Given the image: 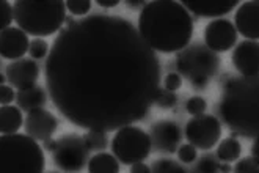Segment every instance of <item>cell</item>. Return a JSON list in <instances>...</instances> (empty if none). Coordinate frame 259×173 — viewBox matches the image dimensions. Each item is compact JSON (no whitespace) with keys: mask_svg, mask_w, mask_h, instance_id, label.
I'll return each mask as SVG.
<instances>
[{"mask_svg":"<svg viewBox=\"0 0 259 173\" xmlns=\"http://www.w3.org/2000/svg\"><path fill=\"white\" fill-rule=\"evenodd\" d=\"M46 173H58V171H46Z\"/></svg>","mask_w":259,"mask_h":173,"instance_id":"obj_40","label":"cell"},{"mask_svg":"<svg viewBox=\"0 0 259 173\" xmlns=\"http://www.w3.org/2000/svg\"><path fill=\"white\" fill-rule=\"evenodd\" d=\"M219 170H220V173H231V171H233L231 165L228 164V162H222V164L219 165Z\"/></svg>","mask_w":259,"mask_h":173,"instance_id":"obj_39","label":"cell"},{"mask_svg":"<svg viewBox=\"0 0 259 173\" xmlns=\"http://www.w3.org/2000/svg\"><path fill=\"white\" fill-rule=\"evenodd\" d=\"M58 129V120L49 110L36 109L28 112L24 121V131L27 135L35 139L36 142H44L52 139L55 131Z\"/></svg>","mask_w":259,"mask_h":173,"instance_id":"obj_13","label":"cell"},{"mask_svg":"<svg viewBox=\"0 0 259 173\" xmlns=\"http://www.w3.org/2000/svg\"><path fill=\"white\" fill-rule=\"evenodd\" d=\"M112 154L123 165H134L143 162L152 151L149 132L137 126H124L115 132L110 142Z\"/></svg>","mask_w":259,"mask_h":173,"instance_id":"obj_7","label":"cell"},{"mask_svg":"<svg viewBox=\"0 0 259 173\" xmlns=\"http://www.w3.org/2000/svg\"><path fill=\"white\" fill-rule=\"evenodd\" d=\"M13 21H14L13 4L7 2V0H2V2H0V27H2V30L10 28Z\"/></svg>","mask_w":259,"mask_h":173,"instance_id":"obj_29","label":"cell"},{"mask_svg":"<svg viewBox=\"0 0 259 173\" xmlns=\"http://www.w3.org/2000/svg\"><path fill=\"white\" fill-rule=\"evenodd\" d=\"M66 8L72 16H85L90 13L91 10V2L90 0H68L66 2Z\"/></svg>","mask_w":259,"mask_h":173,"instance_id":"obj_28","label":"cell"},{"mask_svg":"<svg viewBox=\"0 0 259 173\" xmlns=\"http://www.w3.org/2000/svg\"><path fill=\"white\" fill-rule=\"evenodd\" d=\"M176 104H178V94L162 87L156 96V106L160 109H173Z\"/></svg>","mask_w":259,"mask_h":173,"instance_id":"obj_26","label":"cell"},{"mask_svg":"<svg viewBox=\"0 0 259 173\" xmlns=\"http://www.w3.org/2000/svg\"><path fill=\"white\" fill-rule=\"evenodd\" d=\"M5 74L8 84L13 88H18V91L28 90L36 85V81L39 77V66L33 58H21L8 63V66L5 68Z\"/></svg>","mask_w":259,"mask_h":173,"instance_id":"obj_12","label":"cell"},{"mask_svg":"<svg viewBox=\"0 0 259 173\" xmlns=\"http://www.w3.org/2000/svg\"><path fill=\"white\" fill-rule=\"evenodd\" d=\"M220 68V57L203 43H193L176 55V70L195 90H206Z\"/></svg>","mask_w":259,"mask_h":173,"instance_id":"obj_6","label":"cell"},{"mask_svg":"<svg viewBox=\"0 0 259 173\" xmlns=\"http://www.w3.org/2000/svg\"><path fill=\"white\" fill-rule=\"evenodd\" d=\"M44 151L30 135L0 137V173H44Z\"/></svg>","mask_w":259,"mask_h":173,"instance_id":"obj_5","label":"cell"},{"mask_svg":"<svg viewBox=\"0 0 259 173\" xmlns=\"http://www.w3.org/2000/svg\"><path fill=\"white\" fill-rule=\"evenodd\" d=\"M49 93L48 90H44L42 87H32L28 90H19L16 94V104L22 110V112H32L36 109H42L48 104Z\"/></svg>","mask_w":259,"mask_h":173,"instance_id":"obj_18","label":"cell"},{"mask_svg":"<svg viewBox=\"0 0 259 173\" xmlns=\"http://www.w3.org/2000/svg\"><path fill=\"white\" fill-rule=\"evenodd\" d=\"M219 114L233 134L259 137V76H228L222 82Z\"/></svg>","mask_w":259,"mask_h":173,"instance_id":"obj_3","label":"cell"},{"mask_svg":"<svg viewBox=\"0 0 259 173\" xmlns=\"http://www.w3.org/2000/svg\"><path fill=\"white\" fill-rule=\"evenodd\" d=\"M96 5H99L101 8H113L116 5H119L118 0H98Z\"/></svg>","mask_w":259,"mask_h":173,"instance_id":"obj_35","label":"cell"},{"mask_svg":"<svg viewBox=\"0 0 259 173\" xmlns=\"http://www.w3.org/2000/svg\"><path fill=\"white\" fill-rule=\"evenodd\" d=\"M234 25L245 40L259 41V0H248L237 7Z\"/></svg>","mask_w":259,"mask_h":173,"instance_id":"obj_15","label":"cell"},{"mask_svg":"<svg viewBox=\"0 0 259 173\" xmlns=\"http://www.w3.org/2000/svg\"><path fill=\"white\" fill-rule=\"evenodd\" d=\"M137 28L154 52L178 54L190 44L193 19L181 2L152 0L142 8Z\"/></svg>","mask_w":259,"mask_h":173,"instance_id":"obj_2","label":"cell"},{"mask_svg":"<svg viewBox=\"0 0 259 173\" xmlns=\"http://www.w3.org/2000/svg\"><path fill=\"white\" fill-rule=\"evenodd\" d=\"M186 110L192 117L203 115V114H206V110H207V102H206V99L203 96H198V94H195V96L189 98V101L186 102Z\"/></svg>","mask_w":259,"mask_h":173,"instance_id":"obj_27","label":"cell"},{"mask_svg":"<svg viewBox=\"0 0 259 173\" xmlns=\"http://www.w3.org/2000/svg\"><path fill=\"white\" fill-rule=\"evenodd\" d=\"M222 137V123L214 115H198L192 117L186 124V139L196 150L214 148Z\"/></svg>","mask_w":259,"mask_h":173,"instance_id":"obj_9","label":"cell"},{"mask_svg":"<svg viewBox=\"0 0 259 173\" xmlns=\"http://www.w3.org/2000/svg\"><path fill=\"white\" fill-rule=\"evenodd\" d=\"M129 8H143L148 2H143V0H126L124 2Z\"/></svg>","mask_w":259,"mask_h":173,"instance_id":"obj_38","label":"cell"},{"mask_svg":"<svg viewBox=\"0 0 259 173\" xmlns=\"http://www.w3.org/2000/svg\"><path fill=\"white\" fill-rule=\"evenodd\" d=\"M28 54L33 60H42V58H48L51 54V46L48 44V41L42 40V38H33L30 41V49Z\"/></svg>","mask_w":259,"mask_h":173,"instance_id":"obj_24","label":"cell"},{"mask_svg":"<svg viewBox=\"0 0 259 173\" xmlns=\"http://www.w3.org/2000/svg\"><path fill=\"white\" fill-rule=\"evenodd\" d=\"M46 88L65 120L116 132L156 104L162 66L139 28L123 16L90 14L65 27L44 66Z\"/></svg>","mask_w":259,"mask_h":173,"instance_id":"obj_1","label":"cell"},{"mask_svg":"<svg viewBox=\"0 0 259 173\" xmlns=\"http://www.w3.org/2000/svg\"><path fill=\"white\" fill-rule=\"evenodd\" d=\"M129 173H151V165H148L145 162H137V164L131 165Z\"/></svg>","mask_w":259,"mask_h":173,"instance_id":"obj_34","label":"cell"},{"mask_svg":"<svg viewBox=\"0 0 259 173\" xmlns=\"http://www.w3.org/2000/svg\"><path fill=\"white\" fill-rule=\"evenodd\" d=\"M54 164L66 173H79L90 162V150L79 134H65L57 140V148L52 153Z\"/></svg>","mask_w":259,"mask_h":173,"instance_id":"obj_8","label":"cell"},{"mask_svg":"<svg viewBox=\"0 0 259 173\" xmlns=\"http://www.w3.org/2000/svg\"><path fill=\"white\" fill-rule=\"evenodd\" d=\"M149 137L154 151L162 154H175L181 147L182 131L173 120H159L151 126Z\"/></svg>","mask_w":259,"mask_h":173,"instance_id":"obj_11","label":"cell"},{"mask_svg":"<svg viewBox=\"0 0 259 173\" xmlns=\"http://www.w3.org/2000/svg\"><path fill=\"white\" fill-rule=\"evenodd\" d=\"M233 66L240 76H259V41L243 40L233 51Z\"/></svg>","mask_w":259,"mask_h":173,"instance_id":"obj_14","label":"cell"},{"mask_svg":"<svg viewBox=\"0 0 259 173\" xmlns=\"http://www.w3.org/2000/svg\"><path fill=\"white\" fill-rule=\"evenodd\" d=\"M83 140H85V144H87L90 151L104 153V150L109 148L107 132H102V131H87V134L83 135Z\"/></svg>","mask_w":259,"mask_h":173,"instance_id":"obj_22","label":"cell"},{"mask_svg":"<svg viewBox=\"0 0 259 173\" xmlns=\"http://www.w3.org/2000/svg\"><path fill=\"white\" fill-rule=\"evenodd\" d=\"M182 5H184L187 8L189 13L195 14L196 18H214V19H220L222 16L231 13L234 8L239 7V2L237 0H230V2H223V0H220V2H214V0H206V2H190V0H187V2H181Z\"/></svg>","mask_w":259,"mask_h":173,"instance_id":"obj_17","label":"cell"},{"mask_svg":"<svg viewBox=\"0 0 259 173\" xmlns=\"http://www.w3.org/2000/svg\"><path fill=\"white\" fill-rule=\"evenodd\" d=\"M14 8V22L27 35L36 38L49 37L60 33L66 21V2L62 0H46V2H35V0H16L13 2Z\"/></svg>","mask_w":259,"mask_h":173,"instance_id":"obj_4","label":"cell"},{"mask_svg":"<svg viewBox=\"0 0 259 173\" xmlns=\"http://www.w3.org/2000/svg\"><path fill=\"white\" fill-rule=\"evenodd\" d=\"M182 87V76L179 73H170L163 79V88L170 90V91H178Z\"/></svg>","mask_w":259,"mask_h":173,"instance_id":"obj_32","label":"cell"},{"mask_svg":"<svg viewBox=\"0 0 259 173\" xmlns=\"http://www.w3.org/2000/svg\"><path fill=\"white\" fill-rule=\"evenodd\" d=\"M242 154V145L240 142L237 140V135L231 132V137L223 139L219 148H217V157L222 162H228L231 164L234 161H239V157Z\"/></svg>","mask_w":259,"mask_h":173,"instance_id":"obj_21","label":"cell"},{"mask_svg":"<svg viewBox=\"0 0 259 173\" xmlns=\"http://www.w3.org/2000/svg\"><path fill=\"white\" fill-rule=\"evenodd\" d=\"M42 144H44V150H46V151H51V153H54V151H55V148H57V140H54V139H48V140H44Z\"/></svg>","mask_w":259,"mask_h":173,"instance_id":"obj_37","label":"cell"},{"mask_svg":"<svg viewBox=\"0 0 259 173\" xmlns=\"http://www.w3.org/2000/svg\"><path fill=\"white\" fill-rule=\"evenodd\" d=\"M151 173H189L179 162L173 159H157L151 165Z\"/></svg>","mask_w":259,"mask_h":173,"instance_id":"obj_23","label":"cell"},{"mask_svg":"<svg viewBox=\"0 0 259 173\" xmlns=\"http://www.w3.org/2000/svg\"><path fill=\"white\" fill-rule=\"evenodd\" d=\"M30 49L28 35L19 27H10L0 31V54L7 60H21Z\"/></svg>","mask_w":259,"mask_h":173,"instance_id":"obj_16","label":"cell"},{"mask_svg":"<svg viewBox=\"0 0 259 173\" xmlns=\"http://www.w3.org/2000/svg\"><path fill=\"white\" fill-rule=\"evenodd\" d=\"M219 162L215 161V156L214 154H204L201 156V159L198 161L195 171L196 173H220L219 170Z\"/></svg>","mask_w":259,"mask_h":173,"instance_id":"obj_25","label":"cell"},{"mask_svg":"<svg viewBox=\"0 0 259 173\" xmlns=\"http://www.w3.org/2000/svg\"><path fill=\"white\" fill-rule=\"evenodd\" d=\"M178 157H179V161L181 162H184V164H192L196 161V157H198V151L193 145L190 144H186V145H181L179 150H178Z\"/></svg>","mask_w":259,"mask_h":173,"instance_id":"obj_31","label":"cell"},{"mask_svg":"<svg viewBox=\"0 0 259 173\" xmlns=\"http://www.w3.org/2000/svg\"><path fill=\"white\" fill-rule=\"evenodd\" d=\"M234 173H259V162L253 157H242L234 165Z\"/></svg>","mask_w":259,"mask_h":173,"instance_id":"obj_30","label":"cell"},{"mask_svg":"<svg viewBox=\"0 0 259 173\" xmlns=\"http://www.w3.org/2000/svg\"><path fill=\"white\" fill-rule=\"evenodd\" d=\"M251 157H253L254 161L259 162V137L254 139L253 145H251Z\"/></svg>","mask_w":259,"mask_h":173,"instance_id":"obj_36","label":"cell"},{"mask_svg":"<svg viewBox=\"0 0 259 173\" xmlns=\"http://www.w3.org/2000/svg\"><path fill=\"white\" fill-rule=\"evenodd\" d=\"M88 173H119V161L110 153H96L88 162Z\"/></svg>","mask_w":259,"mask_h":173,"instance_id":"obj_20","label":"cell"},{"mask_svg":"<svg viewBox=\"0 0 259 173\" xmlns=\"http://www.w3.org/2000/svg\"><path fill=\"white\" fill-rule=\"evenodd\" d=\"M25 118L22 117V110L18 106H2L0 109V132L2 135L18 134L24 128Z\"/></svg>","mask_w":259,"mask_h":173,"instance_id":"obj_19","label":"cell"},{"mask_svg":"<svg viewBox=\"0 0 259 173\" xmlns=\"http://www.w3.org/2000/svg\"><path fill=\"white\" fill-rule=\"evenodd\" d=\"M16 91L13 90L11 85H2L0 87V102L2 106H11L13 101H16Z\"/></svg>","mask_w":259,"mask_h":173,"instance_id":"obj_33","label":"cell"},{"mask_svg":"<svg viewBox=\"0 0 259 173\" xmlns=\"http://www.w3.org/2000/svg\"><path fill=\"white\" fill-rule=\"evenodd\" d=\"M237 28L230 19H214L204 28V43L215 54L231 51L237 43Z\"/></svg>","mask_w":259,"mask_h":173,"instance_id":"obj_10","label":"cell"}]
</instances>
